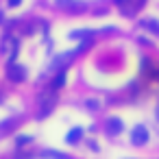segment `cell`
Instances as JSON below:
<instances>
[{"label": "cell", "instance_id": "8992f818", "mask_svg": "<svg viewBox=\"0 0 159 159\" xmlns=\"http://www.w3.org/2000/svg\"><path fill=\"white\" fill-rule=\"evenodd\" d=\"M79 135H81V129H74V131L70 133V137H68L70 144H76V142H79Z\"/></svg>", "mask_w": 159, "mask_h": 159}, {"label": "cell", "instance_id": "ba28073f", "mask_svg": "<svg viewBox=\"0 0 159 159\" xmlns=\"http://www.w3.org/2000/svg\"><path fill=\"white\" fill-rule=\"evenodd\" d=\"M142 5H144V0H133V11L142 9Z\"/></svg>", "mask_w": 159, "mask_h": 159}, {"label": "cell", "instance_id": "52a82bcc", "mask_svg": "<svg viewBox=\"0 0 159 159\" xmlns=\"http://www.w3.org/2000/svg\"><path fill=\"white\" fill-rule=\"evenodd\" d=\"M44 155H46V157H48V159H66V157H63V155H59V152H55V150H46V152H44Z\"/></svg>", "mask_w": 159, "mask_h": 159}, {"label": "cell", "instance_id": "5b68a950", "mask_svg": "<svg viewBox=\"0 0 159 159\" xmlns=\"http://www.w3.org/2000/svg\"><path fill=\"white\" fill-rule=\"evenodd\" d=\"M107 131H109L111 135L120 133V131H122V122H120V120H116V118H111V120H109V124H107Z\"/></svg>", "mask_w": 159, "mask_h": 159}, {"label": "cell", "instance_id": "7a4b0ae2", "mask_svg": "<svg viewBox=\"0 0 159 159\" xmlns=\"http://www.w3.org/2000/svg\"><path fill=\"white\" fill-rule=\"evenodd\" d=\"M16 50H18V42H16V37L7 35V37L2 39V52H5L7 57H11V55H13Z\"/></svg>", "mask_w": 159, "mask_h": 159}, {"label": "cell", "instance_id": "8fae6325", "mask_svg": "<svg viewBox=\"0 0 159 159\" xmlns=\"http://www.w3.org/2000/svg\"><path fill=\"white\" fill-rule=\"evenodd\" d=\"M9 5H11V7H16V5H20V0H9Z\"/></svg>", "mask_w": 159, "mask_h": 159}, {"label": "cell", "instance_id": "9c48e42d", "mask_svg": "<svg viewBox=\"0 0 159 159\" xmlns=\"http://www.w3.org/2000/svg\"><path fill=\"white\" fill-rule=\"evenodd\" d=\"M146 26L152 29V31H159V24H157V22H146Z\"/></svg>", "mask_w": 159, "mask_h": 159}, {"label": "cell", "instance_id": "6da1fadb", "mask_svg": "<svg viewBox=\"0 0 159 159\" xmlns=\"http://www.w3.org/2000/svg\"><path fill=\"white\" fill-rule=\"evenodd\" d=\"M57 5L66 11H72V13L85 11V2H81V0H57Z\"/></svg>", "mask_w": 159, "mask_h": 159}, {"label": "cell", "instance_id": "3957f363", "mask_svg": "<svg viewBox=\"0 0 159 159\" xmlns=\"http://www.w3.org/2000/svg\"><path fill=\"white\" fill-rule=\"evenodd\" d=\"M24 76L26 74H24V68L22 66H13V63L9 66V79L11 81H18L20 83V81H24Z\"/></svg>", "mask_w": 159, "mask_h": 159}, {"label": "cell", "instance_id": "30bf717a", "mask_svg": "<svg viewBox=\"0 0 159 159\" xmlns=\"http://www.w3.org/2000/svg\"><path fill=\"white\" fill-rule=\"evenodd\" d=\"M26 142H29V137H24V135L18 137V146H22V144H26Z\"/></svg>", "mask_w": 159, "mask_h": 159}, {"label": "cell", "instance_id": "277c9868", "mask_svg": "<svg viewBox=\"0 0 159 159\" xmlns=\"http://www.w3.org/2000/svg\"><path fill=\"white\" fill-rule=\"evenodd\" d=\"M146 137H148V133H146L144 126H135L133 129V144H144Z\"/></svg>", "mask_w": 159, "mask_h": 159}]
</instances>
